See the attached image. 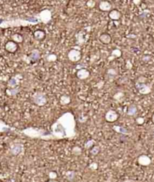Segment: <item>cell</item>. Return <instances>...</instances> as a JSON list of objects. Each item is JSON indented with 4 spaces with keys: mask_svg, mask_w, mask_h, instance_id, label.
Returning <instances> with one entry per match:
<instances>
[{
    "mask_svg": "<svg viewBox=\"0 0 154 182\" xmlns=\"http://www.w3.org/2000/svg\"><path fill=\"white\" fill-rule=\"evenodd\" d=\"M48 182H59V181H53V180H51V181H50Z\"/></svg>",
    "mask_w": 154,
    "mask_h": 182,
    "instance_id": "obj_43",
    "label": "cell"
},
{
    "mask_svg": "<svg viewBox=\"0 0 154 182\" xmlns=\"http://www.w3.org/2000/svg\"><path fill=\"white\" fill-rule=\"evenodd\" d=\"M59 102H60L61 105H68L71 102V97L68 96L67 95H63L60 97V100H59Z\"/></svg>",
    "mask_w": 154,
    "mask_h": 182,
    "instance_id": "obj_26",
    "label": "cell"
},
{
    "mask_svg": "<svg viewBox=\"0 0 154 182\" xmlns=\"http://www.w3.org/2000/svg\"><path fill=\"white\" fill-rule=\"evenodd\" d=\"M56 177H57V174L55 172H51L49 173V178H51V180H54Z\"/></svg>",
    "mask_w": 154,
    "mask_h": 182,
    "instance_id": "obj_36",
    "label": "cell"
},
{
    "mask_svg": "<svg viewBox=\"0 0 154 182\" xmlns=\"http://www.w3.org/2000/svg\"><path fill=\"white\" fill-rule=\"evenodd\" d=\"M20 75H17L16 76L12 77L9 81H8V87L9 88H14V87H17V85L20 83Z\"/></svg>",
    "mask_w": 154,
    "mask_h": 182,
    "instance_id": "obj_14",
    "label": "cell"
},
{
    "mask_svg": "<svg viewBox=\"0 0 154 182\" xmlns=\"http://www.w3.org/2000/svg\"><path fill=\"white\" fill-rule=\"evenodd\" d=\"M20 88L17 87H14V88L6 89L5 93L8 96H16L18 93H20Z\"/></svg>",
    "mask_w": 154,
    "mask_h": 182,
    "instance_id": "obj_20",
    "label": "cell"
},
{
    "mask_svg": "<svg viewBox=\"0 0 154 182\" xmlns=\"http://www.w3.org/2000/svg\"><path fill=\"white\" fill-rule=\"evenodd\" d=\"M57 60V56L55 54H50L45 57V60L48 62H55Z\"/></svg>",
    "mask_w": 154,
    "mask_h": 182,
    "instance_id": "obj_28",
    "label": "cell"
},
{
    "mask_svg": "<svg viewBox=\"0 0 154 182\" xmlns=\"http://www.w3.org/2000/svg\"><path fill=\"white\" fill-rule=\"evenodd\" d=\"M40 51L38 49H33L31 51V54H30V57H28L29 61L33 62V63H36V62L39 61V59H40Z\"/></svg>",
    "mask_w": 154,
    "mask_h": 182,
    "instance_id": "obj_13",
    "label": "cell"
},
{
    "mask_svg": "<svg viewBox=\"0 0 154 182\" xmlns=\"http://www.w3.org/2000/svg\"><path fill=\"white\" fill-rule=\"evenodd\" d=\"M18 48V45L16 42L13 41H9L5 45V49L9 53H14L16 52Z\"/></svg>",
    "mask_w": 154,
    "mask_h": 182,
    "instance_id": "obj_11",
    "label": "cell"
},
{
    "mask_svg": "<svg viewBox=\"0 0 154 182\" xmlns=\"http://www.w3.org/2000/svg\"><path fill=\"white\" fill-rule=\"evenodd\" d=\"M137 90H138L139 93L142 94V95H147V94L150 93L152 91L151 87L150 85H147L145 83L138 82L137 81L136 84H135Z\"/></svg>",
    "mask_w": 154,
    "mask_h": 182,
    "instance_id": "obj_6",
    "label": "cell"
},
{
    "mask_svg": "<svg viewBox=\"0 0 154 182\" xmlns=\"http://www.w3.org/2000/svg\"><path fill=\"white\" fill-rule=\"evenodd\" d=\"M115 1H119V0H115Z\"/></svg>",
    "mask_w": 154,
    "mask_h": 182,
    "instance_id": "obj_45",
    "label": "cell"
},
{
    "mask_svg": "<svg viewBox=\"0 0 154 182\" xmlns=\"http://www.w3.org/2000/svg\"><path fill=\"white\" fill-rule=\"evenodd\" d=\"M45 37V33L43 30H36L34 33L35 39L38 41L43 40Z\"/></svg>",
    "mask_w": 154,
    "mask_h": 182,
    "instance_id": "obj_23",
    "label": "cell"
},
{
    "mask_svg": "<svg viewBox=\"0 0 154 182\" xmlns=\"http://www.w3.org/2000/svg\"><path fill=\"white\" fill-rule=\"evenodd\" d=\"M132 2H133L134 4L136 5H139L140 3H141V0H132Z\"/></svg>",
    "mask_w": 154,
    "mask_h": 182,
    "instance_id": "obj_40",
    "label": "cell"
},
{
    "mask_svg": "<svg viewBox=\"0 0 154 182\" xmlns=\"http://www.w3.org/2000/svg\"><path fill=\"white\" fill-rule=\"evenodd\" d=\"M86 120H87V117H80L78 119V121H79V122L83 124V123L86 122Z\"/></svg>",
    "mask_w": 154,
    "mask_h": 182,
    "instance_id": "obj_38",
    "label": "cell"
},
{
    "mask_svg": "<svg viewBox=\"0 0 154 182\" xmlns=\"http://www.w3.org/2000/svg\"><path fill=\"white\" fill-rule=\"evenodd\" d=\"M32 100H33V102L37 105L38 106H44L48 102L47 96L42 92L35 93L32 96Z\"/></svg>",
    "mask_w": 154,
    "mask_h": 182,
    "instance_id": "obj_4",
    "label": "cell"
},
{
    "mask_svg": "<svg viewBox=\"0 0 154 182\" xmlns=\"http://www.w3.org/2000/svg\"><path fill=\"white\" fill-rule=\"evenodd\" d=\"M122 56V51L120 49H114L111 51V56L108 57L109 60H114V58H118Z\"/></svg>",
    "mask_w": 154,
    "mask_h": 182,
    "instance_id": "obj_22",
    "label": "cell"
},
{
    "mask_svg": "<svg viewBox=\"0 0 154 182\" xmlns=\"http://www.w3.org/2000/svg\"><path fill=\"white\" fill-rule=\"evenodd\" d=\"M138 164L141 165V166H149V165H150V163H151V159L147 155L143 154V155H141L140 157H138Z\"/></svg>",
    "mask_w": 154,
    "mask_h": 182,
    "instance_id": "obj_10",
    "label": "cell"
},
{
    "mask_svg": "<svg viewBox=\"0 0 154 182\" xmlns=\"http://www.w3.org/2000/svg\"><path fill=\"white\" fill-rule=\"evenodd\" d=\"M137 112H138V108H137V106L135 105L132 104L129 106L127 109V115L129 116H135V115H136Z\"/></svg>",
    "mask_w": 154,
    "mask_h": 182,
    "instance_id": "obj_21",
    "label": "cell"
},
{
    "mask_svg": "<svg viewBox=\"0 0 154 182\" xmlns=\"http://www.w3.org/2000/svg\"><path fill=\"white\" fill-rule=\"evenodd\" d=\"M40 22L38 17L30 16L27 19L23 18H11V19H3L0 18V28L8 29L12 27H27L30 25H37Z\"/></svg>",
    "mask_w": 154,
    "mask_h": 182,
    "instance_id": "obj_2",
    "label": "cell"
},
{
    "mask_svg": "<svg viewBox=\"0 0 154 182\" xmlns=\"http://www.w3.org/2000/svg\"><path fill=\"white\" fill-rule=\"evenodd\" d=\"M136 123L138 124H139V125H142V124L144 123V118H141V117H139V118H137Z\"/></svg>",
    "mask_w": 154,
    "mask_h": 182,
    "instance_id": "obj_35",
    "label": "cell"
},
{
    "mask_svg": "<svg viewBox=\"0 0 154 182\" xmlns=\"http://www.w3.org/2000/svg\"><path fill=\"white\" fill-rule=\"evenodd\" d=\"M94 144H95V142H94V140L91 139V140L87 141V142H86V143H85L84 148H86V149H90V148L93 147Z\"/></svg>",
    "mask_w": 154,
    "mask_h": 182,
    "instance_id": "obj_32",
    "label": "cell"
},
{
    "mask_svg": "<svg viewBox=\"0 0 154 182\" xmlns=\"http://www.w3.org/2000/svg\"><path fill=\"white\" fill-rule=\"evenodd\" d=\"M75 177L76 172L74 171H68L65 173V178L70 182L74 181V180L75 179Z\"/></svg>",
    "mask_w": 154,
    "mask_h": 182,
    "instance_id": "obj_25",
    "label": "cell"
},
{
    "mask_svg": "<svg viewBox=\"0 0 154 182\" xmlns=\"http://www.w3.org/2000/svg\"><path fill=\"white\" fill-rule=\"evenodd\" d=\"M90 169H91L92 170H96L98 169V164L96 163H93L90 165Z\"/></svg>",
    "mask_w": 154,
    "mask_h": 182,
    "instance_id": "obj_37",
    "label": "cell"
},
{
    "mask_svg": "<svg viewBox=\"0 0 154 182\" xmlns=\"http://www.w3.org/2000/svg\"><path fill=\"white\" fill-rule=\"evenodd\" d=\"M90 75V72L86 69H83V68L78 69V71L77 72V77L80 80L86 79V78H89Z\"/></svg>",
    "mask_w": 154,
    "mask_h": 182,
    "instance_id": "obj_12",
    "label": "cell"
},
{
    "mask_svg": "<svg viewBox=\"0 0 154 182\" xmlns=\"http://www.w3.org/2000/svg\"><path fill=\"white\" fill-rule=\"evenodd\" d=\"M123 96H124V93H123V92H118L113 96V98L116 100H120L121 99Z\"/></svg>",
    "mask_w": 154,
    "mask_h": 182,
    "instance_id": "obj_33",
    "label": "cell"
},
{
    "mask_svg": "<svg viewBox=\"0 0 154 182\" xmlns=\"http://www.w3.org/2000/svg\"><path fill=\"white\" fill-rule=\"evenodd\" d=\"M2 2V0H0V3H1Z\"/></svg>",
    "mask_w": 154,
    "mask_h": 182,
    "instance_id": "obj_44",
    "label": "cell"
},
{
    "mask_svg": "<svg viewBox=\"0 0 154 182\" xmlns=\"http://www.w3.org/2000/svg\"><path fill=\"white\" fill-rule=\"evenodd\" d=\"M117 75V71L115 69H108L107 70V75L110 79H114V77Z\"/></svg>",
    "mask_w": 154,
    "mask_h": 182,
    "instance_id": "obj_27",
    "label": "cell"
},
{
    "mask_svg": "<svg viewBox=\"0 0 154 182\" xmlns=\"http://www.w3.org/2000/svg\"><path fill=\"white\" fill-rule=\"evenodd\" d=\"M112 129L114 130V131L117 132V133H120V134L127 135L128 133H129V131H128L127 129L125 128V127H121V126L114 125V126H113Z\"/></svg>",
    "mask_w": 154,
    "mask_h": 182,
    "instance_id": "obj_19",
    "label": "cell"
},
{
    "mask_svg": "<svg viewBox=\"0 0 154 182\" xmlns=\"http://www.w3.org/2000/svg\"><path fill=\"white\" fill-rule=\"evenodd\" d=\"M14 130V128L9 127L8 125L5 124L4 121L0 120V133H7V132H11Z\"/></svg>",
    "mask_w": 154,
    "mask_h": 182,
    "instance_id": "obj_16",
    "label": "cell"
},
{
    "mask_svg": "<svg viewBox=\"0 0 154 182\" xmlns=\"http://www.w3.org/2000/svg\"><path fill=\"white\" fill-rule=\"evenodd\" d=\"M76 38H77V42L79 44H83L84 42V33H83V35H80V32L78 33V34L76 36Z\"/></svg>",
    "mask_w": 154,
    "mask_h": 182,
    "instance_id": "obj_30",
    "label": "cell"
},
{
    "mask_svg": "<svg viewBox=\"0 0 154 182\" xmlns=\"http://www.w3.org/2000/svg\"><path fill=\"white\" fill-rule=\"evenodd\" d=\"M68 58L70 61L73 63L79 61L81 59V53L80 50L74 49V48L70 50L68 53Z\"/></svg>",
    "mask_w": 154,
    "mask_h": 182,
    "instance_id": "obj_7",
    "label": "cell"
},
{
    "mask_svg": "<svg viewBox=\"0 0 154 182\" xmlns=\"http://www.w3.org/2000/svg\"><path fill=\"white\" fill-rule=\"evenodd\" d=\"M21 133L25 135L27 137L32 139H41L42 140H51L54 139L51 132L42 128H36V127H28L21 130Z\"/></svg>",
    "mask_w": 154,
    "mask_h": 182,
    "instance_id": "obj_3",
    "label": "cell"
},
{
    "mask_svg": "<svg viewBox=\"0 0 154 182\" xmlns=\"http://www.w3.org/2000/svg\"><path fill=\"white\" fill-rule=\"evenodd\" d=\"M99 151H100L99 147V146H93V147L92 149H91L90 154H92V155L96 156V155H97L99 153Z\"/></svg>",
    "mask_w": 154,
    "mask_h": 182,
    "instance_id": "obj_31",
    "label": "cell"
},
{
    "mask_svg": "<svg viewBox=\"0 0 154 182\" xmlns=\"http://www.w3.org/2000/svg\"><path fill=\"white\" fill-rule=\"evenodd\" d=\"M99 8L102 11H109L112 8V5L108 1H102L99 5Z\"/></svg>",
    "mask_w": 154,
    "mask_h": 182,
    "instance_id": "obj_15",
    "label": "cell"
},
{
    "mask_svg": "<svg viewBox=\"0 0 154 182\" xmlns=\"http://www.w3.org/2000/svg\"><path fill=\"white\" fill-rule=\"evenodd\" d=\"M118 114L114 110H109L105 114V120L108 122L112 123L118 119Z\"/></svg>",
    "mask_w": 154,
    "mask_h": 182,
    "instance_id": "obj_9",
    "label": "cell"
},
{
    "mask_svg": "<svg viewBox=\"0 0 154 182\" xmlns=\"http://www.w3.org/2000/svg\"><path fill=\"white\" fill-rule=\"evenodd\" d=\"M99 40L102 43L108 45L111 42V37L108 33H103L99 36Z\"/></svg>",
    "mask_w": 154,
    "mask_h": 182,
    "instance_id": "obj_18",
    "label": "cell"
},
{
    "mask_svg": "<svg viewBox=\"0 0 154 182\" xmlns=\"http://www.w3.org/2000/svg\"><path fill=\"white\" fill-rule=\"evenodd\" d=\"M122 182H135V181H133V180H132V179H126Z\"/></svg>",
    "mask_w": 154,
    "mask_h": 182,
    "instance_id": "obj_41",
    "label": "cell"
},
{
    "mask_svg": "<svg viewBox=\"0 0 154 182\" xmlns=\"http://www.w3.org/2000/svg\"><path fill=\"white\" fill-rule=\"evenodd\" d=\"M36 16L38 17L41 23H43L45 24H48L52 19V13L48 9H45V10L42 11Z\"/></svg>",
    "mask_w": 154,
    "mask_h": 182,
    "instance_id": "obj_5",
    "label": "cell"
},
{
    "mask_svg": "<svg viewBox=\"0 0 154 182\" xmlns=\"http://www.w3.org/2000/svg\"><path fill=\"white\" fill-rule=\"evenodd\" d=\"M51 133L54 139H74L77 136L76 121L71 112H65L51 127Z\"/></svg>",
    "mask_w": 154,
    "mask_h": 182,
    "instance_id": "obj_1",
    "label": "cell"
},
{
    "mask_svg": "<svg viewBox=\"0 0 154 182\" xmlns=\"http://www.w3.org/2000/svg\"><path fill=\"white\" fill-rule=\"evenodd\" d=\"M148 13H150V11H149L148 10H145L144 12H143V14H141L140 15L139 17H141V18L147 16V14H148Z\"/></svg>",
    "mask_w": 154,
    "mask_h": 182,
    "instance_id": "obj_39",
    "label": "cell"
},
{
    "mask_svg": "<svg viewBox=\"0 0 154 182\" xmlns=\"http://www.w3.org/2000/svg\"><path fill=\"white\" fill-rule=\"evenodd\" d=\"M95 5H96V2L95 1H93V0H90V1H88L87 2H86V5H87L89 8H93L94 6H95Z\"/></svg>",
    "mask_w": 154,
    "mask_h": 182,
    "instance_id": "obj_34",
    "label": "cell"
},
{
    "mask_svg": "<svg viewBox=\"0 0 154 182\" xmlns=\"http://www.w3.org/2000/svg\"><path fill=\"white\" fill-rule=\"evenodd\" d=\"M11 40L13 42H16L17 44L22 43L24 42V37L20 34H19V33H15V34L11 36Z\"/></svg>",
    "mask_w": 154,
    "mask_h": 182,
    "instance_id": "obj_24",
    "label": "cell"
},
{
    "mask_svg": "<svg viewBox=\"0 0 154 182\" xmlns=\"http://www.w3.org/2000/svg\"><path fill=\"white\" fill-rule=\"evenodd\" d=\"M152 121H153V123L154 124V114L153 115V116H152Z\"/></svg>",
    "mask_w": 154,
    "mask_h": 182,
    "instance_id": "obj_42",
    "label": "cell"
},
{
    "mask_svg": "<svg viewBox=\"0 0 154 182\" xmlns=\"http://www.w3.org/2000/svg\"><path fill=\"white\" fill-rule=\"evenodd\" d=\"M108 16H109V17L111 18V20H118L121 17V13H120L118 10L114 9V10H111V11L109 12Z\"/></svg>",
    "mask_w": 154,
    "mask_h": 182,
    "instance_id": "obj_17",
    "label": "cell"
},
{
    "mask_svg": "<svg viewBox=\"0 0 154 182\" xmlns=\"http://www.w3.org/2000/svg\"><path fill=\"white\" fill-rule=\"evenodd\" d=\"M24 151V145L21 143H15L12 145L10 148L11 154L14 156L19 155Z\"/></svg>",
    "mask_w": 154,
    "mask_h": 182,
    "instance_id": "obj_8",
    "label": "cell"
},
{
    "mask_svg": "<svg viewBox=\"0 0 154 182\" xmlns=\"http://www.w3.org/2000/svg\"><path fill=\"white\" fill-rule=\"evenodd\" d=\"M72 154H74V155H76V156H79L81 154V152H82V149L81 148H80V147H74V148H73L72 149Z\"/></svg>",
    "mask_w": 154,
    "mask_h": 182,
    "instance_id": "obj_29",
    "label": "cell"
}]
</instances>
